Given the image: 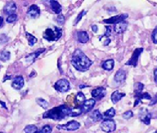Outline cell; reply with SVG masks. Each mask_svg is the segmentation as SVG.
<instances>
[{"instance_id": "obj_1", "label": "cell", "mask_w": 157, "mask_h": 133, "mask_svg": "<svg viewBox=\"0 0 157 133\" xmlns=\"http://www.w3.org/2000/svg\"><path fill=\"white\" fill-rule=\"evenodd\" d=\"M71 64L79 72H85L89 69L93 61L80 49H76L72 54Z\"/></svg>"}, {"instance_id": "obj_2", "label": "cell", "mask_w": 157, "mask_h": 133, "mask_svg": "<svg viewBox=\"0 0 157 133\" xmlns=\"http://www.w3.org/2000/svg\"><path fill=\"white\" fill-rule=\"evenodd\" d=\"M71 108L67 105H61L57 107H54L50 110L46 111L43 114V118H49L52 120H62L66 117H71Z\"/></svg>"}, {"instance_id": "obj_3", "label": "cell", "mask_w": 157, "mask_h": 133, "mask_svg": "<svg viewBox=\"0 0 157 133\" xmlns=\"http://www.w3.org/2000/svg\"><path fill=\"white\" fill-rule=\"evenodd\" d=\"M62 35V30L59 27H54L53 29L48 28L45 30L44 34V39L48 41H56Z\"/></svg>"}, {"instance_id": "obj_4", "label": "cell", "mask_w": 157, "mask_h": 133, "mask_svg": "<svg viewBox=\"0 0 157 133\" xmlns=\"http://www.w3.org/2000/svg\"><path fill=\"white\" fill-rule=\"evenodd\" d=\"M101 129L106 133H110L115 131L116 129V124L113 119H104L100 124Z\"/></svg>"}, {"instance_id": "obj_5", "label": "cell", "mask_w": 157, "mask_h": 133, "mask_svg": "<svg viewBox=\"0 0 157 133\" xmlns=\"http://www.w3.org/2000/svg\"><path fill=\"white\" fill-rule=\"evenodd\" d=\"M54 88L59 92H66L71 88L70 83L66 79H59L58 81L56 82L54 85Z\"/></svg>"}, {"instance_id": "obj_6", "label": "cell", "mask_w": 157, "mask_h": 133, "mask_svg": "<svg viewBox=\"0 0 157 133\" xmlns=\"http://www.w3.org/2000/svg\"><path fill=\"white\" fill-rule=\"evenodd\" d=\"M57 129H62V130L69 131H73L78 130V128L80 127V123L77 122V121L72 120L70 121L66 124H63V125H58Z\"/></svg>"}, {"instance_id": "obj_7", "label": "cell", "mask_w": 157, "mask_h": 133, "mask_svg": "<svg viewBox=\"0 0 157 133\" xmlns=\"http://www.w3.org/2000/svg\"><path fill=\"white\" fill-rule=\"evenodd\" d=\"M143 52V48L140 47L134 50V52L132 53V57L127 62H126V65H132L133 67H136L137 65V62H138V58H139L140 55L142 54Z\"/></svg>"}, {"instance_id": "obj_8", "label": "cell", "mask_w": 157, "mask_h": 133, "mask_svg": "<svg viewBox=\"0 0 157 133\" xmlns=\"http://www.w3.org/2000/svg\"><path fill=\"white\" fill-rule=\"evenodd\" d=\"M96 105V101L94 99H89V100H85L80 106H79V109H80L81 113H85L91 111L93 109L94 105Z\"/></svg>"}, {"instance_id": "obj_9", "label": "cell", "mask_w": 157, "mask_h": 133, "mask_svg": "<svg viewBox=\"0 0 157 133\" xmlns=\"http://www.w3.org/2000/svg\"><path fill=\"white\" fill-rule=\"evenodd\" d=\"M128 15L127 13H124V14H121V15L115 16V17H112L109 18V19H106V20H103V22L105 23V24H118V23L122 22V21H124L125 19H127Z\"/></svg>"}, {"instance_id": "obj_10", "label": "cell", "mask_w": 157, "mask_h": 133, "mask_svg": "<svg viewBox=\"0 0 157 133\" xmlns=\"http://www.w3.org/2000/svg\"><path fill=\"white\" fill-rule=\"evenodd\" d=\"M92 96H93L94 100H97V101H100L101 99H103L105 97V94H106V91L105 89L102 87H97V88L93 89L92 92Z\"/></svg>"}, {"instance_id": "obj_11", "label": "cell", "mask_w": 157, "mask_h": 133, "mask_svg": "<svg viewBox=\"0 0 157 133\" xmlns=\"http://www.w3.org/2000/svg\"><path fill=\"white\" fill-rule=\"evenodd\" d=\"M139 118L146 125H149L151 119V113H149L146 109H142L139 112Z\"/></svg>"}, {"instance_id": "obj_12", "label": "cell", "mask_w": 157, "mask_h": 133, "mask_svg": "<svg viewBox=\"0 0 157 133\" xmlns=\"http://www.w3.org/2000/svg\"><path fill=\"white\" fill-rule=\"evenodd\" d=\"M44 52H45V48H41V49H39L38 51H35L34 52H32V53L29 54L28 56H26V57H25V61L28 64L34 63L36 61L37 58L39 57V55L42 54Z\"/></svg>"}, {"instance_id": "obj_13", "label": "cell", "mask_w": 157, "mask_h": 133, "mask_svg": "<svg viewBox=\"0 0 157 133\" xmlns=\"http://www.w3.org/2000/svg\"><path fill=\"white\" fill-rule=\"evenodd\" d=\"M40 15V9L37 5L33 4L29 8L28 11H27V16L30 18L33 19H36Z\"/></svg>"}, {"instance_id": "obj_14", "label": "cell", "mask_w": 157, "mask_h": 133, "mask_svg": "<svg viewBox=\"0 0 157 133\" xmlns=\"http://www.w3.org/2000/svg\"><path fill=\"white\" fill-rule=\"evenodd\" d=\"M134 98L135 102L134 105H133V107H136L142 100H149V101H151L152 97L151 96V95H150L149 93H147V92H142V93L134 95Z\"/></svg>"}, {"instance_id": "obj_15", "label": "cell", "mask_w": 157, "mask_h": 133, "mask_svg": "<svg viewBox=\"0 0 157 133\" xmlns=\"http://www.w3.org/2000/svg\"><path fill=\"white\" fill-rule=\"evenodd\" d=\"M25 80L24 78L22 76H17L15 77L12 83V87L16 90H20L24 87Z\"/></svg>"}, {"instance_id": "obj_16", "label": "cell", "mask_w": 157, "mask_h": 133, "mask_svg": "<svg viewBox=\"0 0 157 133\" xmlns=\"http://www.w3.org/2000/svg\"><path fill=\"white\" fill-rule=\"evenodd\" d=\"M17 11V5L16 3H13V2H11V3L6 4L4 8H3V12H4L5 14L7 15H12V14H15Z\"/></svg>"}, {"instance_id": "obj_17", "label": "cell", "mask_w": 157, "mask_h": 133, "mask_svg": "<svg viewBox=\"0 0 157 133\" xmlns=\"http://www.w3.org/2000/svg\"><path fill=\"white\" fill-rule=\"evenodd\" d=\"M76 36H77V40L80 43H86L89 40L88 34L86 31H78L76 34Z\"/></svg>"}, {"instance_id": "obj_18", "label": "cell", "mask_w": 157, "mask_h": 133, "mask_svg": "<svg viewBox=\"0 0 157 133\" xmlns=\"http://www.w3.org/2000/svg\"><path fill=\"white\" fill-rule=\"evenodd\" d=\"M126 80V72L123 69H119L115 75V81L116 83H124Z\"/></svg>"}, {"instance_id": "obj_19", "label": "cell", "mask_w": 157, "mask_h": 133, "mask_svg": "<svg viewBox=\"0 0 157 133\" xmlns=\"http://www.w3.org/2000/svg\"><path fill=\"white\" fill-rule=\"evenodd\" d=\"M128 28V23L126 21H122L116 24L114 27V30L117 34H122L124 31H126Z\"/></svg>"}, {"instance_id": "obj_20", "label": "cell", "mask_w": 157, "mask_h": 133, "mask_svg": "<svg viewBox=\"0 0 157 133\" xmlns=\"http://www.w3.org/2000/svg\"><path fill=\"white\" fill-rule=\"evenodd\" d=\"M124 96V92H120L119 90H117V91H115L111 94V101H112L113 104H116Z\"/></svg>"}, {"instance_id": "obj_21", "label": "cell", "mask_w": 157, "mask_h": 133, "mask_svg": "<svg viewBox=\"0 0 157 133\" xmlns=\"http://www.w3.org/2000/svg\"><path fill=\"white\" fill-rule=\"evenodd\" d=\"M49 3H50V8L54 13L56 14H60L61 13V10H62V8H61V4L57 2V1H49Z\"/></svg>"}, {"instance_id": "obj_22", "label": "cell", "mask_w": 157, "mask_h": 133, "mask_svg": "<svg viewBox=\"0 0 157 133\" xmlns=\"http://www.w3.org/2000/svg\"><path fill=\"white\" fill-rule=\"evenodd\" d=\"M84 101H85V96L83 92L79 91L75 97V107H79Z\"/></svg>"}, {"instance_id": "obj_23", "label": "cell", "mask_w": 157, "mask_h": 133, "mask_svg": "<svg viewBox=\"0 0 157 133\" xmlns=\"http://www.w3.org/2000/svg\"><path fill=\"white\" fill-rule=\"evenodd\" d=\"M90 119L93 122H99L103 119V115L98 109H95L90 113Z\"/></svg>"}, {"instance_id": "obj_24", "label": "cell", "mask_w": 157, "mask_h": 133, "mask_svg": "<svg viewBox=\"0 0 157 133\" xmlns=\"http://www.w3.org/2000/svg\"><path fill=\"white\" fill-rule=\"evenodd\" d=\"M114 65H115V61L113 59H110L107 60V61H105L104 63L102 64V68L105 70H108V71H110V70H112L113 68H114Z\"/></svg>"}, {"instance_id": "obj_25", "label": "cell", "mask_w": 157, "mask_h": 133, "mask_svg": "<svg viewBox=\"0 0 157 133\" xmlns=\"http://www.w3.org/2000/svg\"><path fill=\"white\" fill-rule=\"evenodd\" d=\"M115 109L114 108L109 109L108 110H106L105 113H103V118H105V119H111L113 117H115Z\"/></svg>"}, {"instance_id": "obj_26", "label": "cell", "mask_w": 157, "mask_h": 133, "mask_svg": "<svg viewBox=\"0 0 157 133\" xmlns=\"http://www.w3.org/2000/svg\"><path fill=\"white\" fill-rule=\"evenodd\" d=\"M25 36H26L27 40H28V42H29V45L30 47H33L37 42V39L34 37V35H32L31 34L25 33Z\"/></svg>"}, {"instance_id": "obj_27", "label": "cell", "mask_w": 157, "mask_h": 133, "mask_svg": "<svg viewBox=\"0 0 157 133\" xmlns=\"http://www.w3.org/2000/svg\"><path fill=\"white\" fill-rule=\"evenodd\" d=\"M38 127L35 125L30 124V125H27L24 129L25 133H36L38 131Z\"/></svg>"}, {"instance_id": "obj_28", "label": "cell", "mask_w": 157, "mask_h": 133, "mask_svg": "<svg viewBox=\"0 0 157 133\" xmlns=\"http://www.w3.org/2000/svg\"><path fill=\"white\" fill-rule=\"evenodd\" d=\"M143 88H144V84H142V83H136L134 84V95L142 93Z\"/></svg>"}, {"instance_id": "obj_29", "label": "cell", "mask_w": 157, "mask_h": 133, "mask_svg": "<svg viewBox=\"0 0 157 133\" xmlns=\"http://www.w3.org/2000/svg\"><path fill=\"white\" fill-rule=\"evenodd\" d=\"M10 57H11V54H10L9 52L3 51V52L0 53V61H2L3 62L7 61L10 59Z\"/></svg>"}, {"instance_id": "obj_30", "label": "cell", "mask_w": 157, "mask_h": 133, "mask_svg": "<svg viewBox=\"0 0 157 133\" xmlns=\"http://www.w3.org/2000/svg\"><path fill=\"white\" fill-rule=\"evenodd\" d=\"M36 102L37 104H38L39 106H41L43 109H48V107L49 105L48 102L47 101H45V100L43 98H37Z\"/></svg>"}, {"instance_id": "obj_31", "label": "cell", "mask_w": 157, "mask_h": 133, "mask_svg": "<svg viewBox=\"0 0 157 133\" xmlns=\"http://www.w3.org/2000/svg\"><path fill=\"white\" fill-rule=\"evenodd\" d=\"M52 129L51 126L45 125L40 130H38L36 133H52Z\"/></svg>"}, {"instance_id": "obj_32", "label": "cell", "mask_w": 157, "mask_h": 133, "mask_svg": "<svg viewBox=\"0 0 157 133\" xmlns=\"http://www.w3.org/2000/svg\"><path fill=\"white\" fill-rule=\"evenodd\" d=\"M105 34H104V35H102V36H99V40H101V38H103V37H105L106 39H108V38H109V36L111 35V29H110V26L105 25Z\"/></svg>"}, {"instance_id": "obj_33", "label": "cell", "mask_w": 157, "mask_h": 133, "mask_svg": "<svg viewBox=\"0 0 157 133\" xmlns=\"http://www.w3.org/2000/svg\"><path fill=\"white\" fill-rule=\"evenodd\" d=\"M86 14H87V11H86V10L82 11V12H81V13H79V14H78V17H76L75 20V22H74V25H77V24H78V23L79 22V21H80V20H81V19H82V17H83V16H85Z\"/></svg>"}, {"instance_id": "obj_34", "label": "cell", "mask_w": 157, "mask_h": 133, "mask_svg": "<svg viewBox=\"0 0 157 133\" xmlns=\"http://www.w3.org/2000/svg\"><path fill=\"white\" fill-rule=\"evenodd\" d=\"M122 117L123 118H124V119H127L128 120V119H130V118L133 117V113H132V111L128 110L123 113Z\"/></svg>"}, {"instance_id": "obj_35", "label": "cell", "mask_w": 157, "mask_h": 133, "mask_svg": "<svg viewBox=\"0 0 157 133\" xmlns=\"http://www.w3.org/2000/svg\"><path fill=\"white\" fill-rule=\"evenodd\" d=\"M17 20V16L16 14H12V15H10L7 17V18L6 19V21L7 23H13L15 22L16 20Z\"/></svg>"}, {"instance_id": "obj_36", "label": "cell", "mask_w": 157, "mask_h": 133, "mask_svg": "<svg viewBox=\"0 0 157 133\" xmlns=\"http://www.w3.org/2000/svg\"><path fill=\"white\" fill-rule=\"evenodd\" d=\"M151 39L152 42H154L155 44H157V26L155 28L153 32L151 34Z\"/></svg>"}, {"instance_id": "obj_37", "label": "cell", "mask_w": 157, "mask_h": 133, "mask_svg": "<svg viewBox=\"0 0 157 133\" xmlns=\"http://www.w3.org/2000/svg\"><path fill=\"white\" fill-rule=\"evenodd\" d=\"M56 21L59 25H63L65 23V16L62 15V14H59L57 18H56Z\"/></svg>"}, {"instance_id": "obj_38", "label": "cell", "mask_w": 157, "mask_h": 133, "mask_svg": "<svg viewBox=\"0 0 157 133\" xmlns=\"http://www.w3.org/2000/svg\"><path fill=\"white\" fill-rule=\"evenodd\" d=\"M8 41V38L5 35H0V44H2V43H5L6 42Z\"/></svg>"}, {"instance_id": "obj_39", "label": "cell", "mask_w": 157, "mask_h": 133, "mask_svg": "<svg viewBox=\"0 0 157 133\" xmlns=\"http://www.w3.org/2000/svg\"><path fill=\"white\" fill-rule=\"evenodd\" d=\"M155 104H157V93L155 94L154 96V97H152L151 100V102H150L149 105L151 106V105H155Z\"/></svg>"}, {"instance_id": "obj_40", "label": "cell", "mask_w": 157, "mask_h": 133, "mask_svg": "<svg viewBox=\"0 0 157 133\" xmlns=\"http://www.w3.org/2000/svg\"><path fill=\"white\" fill-rule=\"evenodd\" d=\"M92 30H93V31L94 33H97L98 31V25H92Z\"/></svg>"}, {"instance_id": "obj_41", "label": "cell", "mask_w": 157, "mask_h": 133, "mask_svg": "<svg viewBox=\"0 0 157 133\" xmlns=\"http://www.w3.org/2000/svg\"><path fill=\"white\" fill-rule=\"evenodd\" d=\"M154 81L157 84V69L154 70Z\"/></svg>"}, {"instance_id": "obj_42", "label": "cell", "mask_w": 157, "mask_h": 133, "mask_svg": "<svg viewBox=\"0 0 157 133\" xmlns=\"http://www.w3.org/2000/svg\"><path fill=\"white\" fill-rule=\"evenodd\" d=\"M110 42V39H109V38H108V39H105V42H104V45H105V46H107V45L109 44Z\"/></svg>"}, {"instance_id": "obj_43", "label": "cell", "mask_w": 157, "mask_h": 133, "mask_svg": "<svg viewBox=\"0 0 157 133\" xmlns=\"http://www.w3.org/2000/svg\"><path fill=\"white\" fill-rule=\"evenodd\" d=\"M89 87V86H88V85H83V84H82V85H79V88L82 89V88H84V87Z\"/></svg>"}, {"instance_id": "obj_44", "label": "cell", "mask_w": 157, "mask_h": 133, "mask_svg": "<svg viewBox=\"0 0 157 133\" xmlns=\"http://www.w3.org/2000/svg\"><path fill=\"white\" fill-rule=\"evenodd\" d=\"M0 104H1V105H2L3 106V107H4L5 109H7V106L5 105V103H4V102H2V101H0Z\"/></svg>"}, {"instance_id": "obj_45", "label": "cell", "mask_w": 157, "mask_h": 133, "mask_svg": "<svg viewBox=\"0 0 157 133\" xmlns=\"http://www.w3.org/2000/svg\"><path fill=\"white\" fill-rule=\"evenodd\" d=\"M2 22H3V19H2V18L1 17H0V26L2 25Z\"/></svg>"}, {"instance_id": "obj_46", "label": "cell", "mask_w": 157, "mask_h": 133, "mask_svg": "<svg viewBox=\"0 0 157 133\" xmlns=\"http://www.w3.org/2000/svg\"><path fill=\"white\" fill-rule=\"evenodd\" d=\"M6 79H11V76H7V77H6V79H3V82H4L5 80H6Z\"/></svg>"}, {"instance_id": "obj_47", "label": "cell", "mask_w": 157, "mask_h": 133, "mask_svg": "<svg viewBox=\"0 0 157 133\" xmlns=\"http://www.w3.org/2000/svg\"><path fill=\"white\" fill-rule=\"evenodd\" d=\"M153 133H157V131H155V132H153Z\"/></svg>"}, {"instance_id": "obj_48", "label": "cell", "mask_w": 157, "mask_h": 133, "mask_svg": "<svg viewBox=\"0 0 157 133\" xmlns=\"http://www.w3.org/2000/svg\"><path fill=\"white\" fill-rule=\"evenodd\" d=\"M0 133H3V132H0Z\"/></svg>"}]
</instances>
